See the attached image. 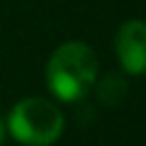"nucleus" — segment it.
I'll return each instance as SVG.
<instances>
[{"label": "nucleus", "mask_w": 146, "mask_h": 146, "mask_svg": "<svg viewBox=\"0 0 146 146\" xmlns=\"http://www.w3.org/2000/svg\"><path fill=\"white\" fill-rule=\"evenodd\" d=\"M96 73V52L84 41H66L50 55L46 66V82L55 98L73 103L91 91Z\"/></svg>", "instance_id": "f257e3e1"}, {"label": "nucleus", "mask_w": 146, "mask_h": 146, "mask_svg": "<svg viewBox=\"0 0 146 146\" xmlns=\"http://www.w3.org/2000/svg\"><path fill=\"white\" fill-rule=\"evenodd\" d=\"M9 132L25 146H50L62 137L64 114L48 98H23L14 105L9 119Z\"/></svg>", "instance_id": "f03ea898"}, {"label": "nucleus", "mask_w": 146, "mask_h": 146, "mask_svg": "<svg viewBox=\"0 0 146 146\" xmlns=\"http://www.w3.org/2000/svg\"><path fill=\"white\" fill-rule=\"evenodd\" d=\"M119 64L130 75L146 73V23L144 21H125L114 39Z\"/></svg>", "instance_id": "7ed1b4c3"}, {"label": "nucleus", "mask_w": 146, "mask_h": 146, "mask_svg": "<svg viewBox=\"0 0 146 146\" xmlns=\"http://www.w3.org/2000/svg\"><path fill=\"white\" fill-rule=\"evenodd\" d=\"M114 89H125V84H123V80H121L119 75H107V78L103 80V84H100V96L110 91V98H107L105 103H116V100H121V98L114 94Z\"/></svg>", "instance_id": "20e7f679"}, {"label": "nucleus", "mask_w": 146, "mask_h": 146, "mask_svg": "<svg viewBox=\"0 0 146 146\" xmlns=\"http://www.w3.org/2000/svg\"><path fill=\"white\" fill-rule=\"evenodd\" d=\"M2 141H5V123L0 119V146H2Z\"/></svg>", "instance_id": "39448f33"}]
</instances>
